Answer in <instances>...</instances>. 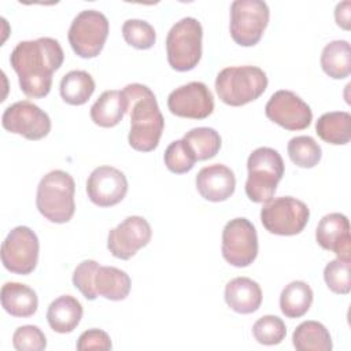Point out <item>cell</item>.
Segmentation results:
<instances>
[{
  "instance_id": "6da1fadb",
  "label": "cell",
  "mask_w": 351,
  "mask_h": 351,
  "mask_svg": "<svg viewBox=\"0 0 351 351\" xmlns=\"http://www.w3.org/2000/svg\"><path fill=\"white\" fill-rule=\"evenodd\" d=\"M64 59L58 40L40 37L21 41L12 49L10 63L18 75L21 90L33 99L45 97L52 86V75Z\"/></svg>"
},
{
  "instance_id": "7a4b0ae2",
  "label": "cell",
  "mask_w": 351,
  "mask_h": 351,
  "mask_svg": "<svg viewBox=\"0 0 351 351\" xmlns=\"http://www.w3.org/2000/svg\"><path fill=\"white\" fill-rule=\"evenodd\" d=\"M122 92L128 99L130 112L129 145L140 152L154 151L165 129V119L154 92L143 84H129Z\"/></svg>"
},
{
  "instance_id": "3957f363",
  "label": "cell",
  "mask_w": 351,
  "mask_h": 351,
  "mask_svg": "<svg viewBox=\"0 0 351 351\" xmlns=\"http://www.w3.org/2000/svg\"><path fill=\"white\" fill-rule=\"evenodd\" d=\"M74 193V178L63 170H52L38 182L36 195L37 210L49 222L66 223L75 211Z\"/></svg>"
},
{
  "instance_id": "277c9868",
  "label": "cell",
  "mask_w": 351,
  "mask_h": 351,
  "mask_svg": "<svg viewBox=\"0 0 351 351\" xmlns=\"http://www.w3.org/2000/svg\"><path fill=\"white\" fill-rule=\"evenodd\" d=\"M266 88L267 75L256 66L225 67L215 78L218 97L232 107H240L256 100Z\"/></svg>"
},
{
  "instance_id": "5b68a950",
  "label": "cell",
  "mask_w": 351,
  "mask_h": 351,
  "mask_svg": "<svg viewBox=\"0 0 351 351\" xmlns=\"http://www.w3.org/2000/svg\"><path fill=\"white\" fill-rule=\"evenodd\" d=\"M248 177L245 182V195L254 203L270 200L284 176V160L278 151L270 147L254 149L247 159Z\"/></svg>"
},
{
  "instance_id": "8992f818",
  "label": "cell",
  "mask_w": 351,
  "mask_h": 351,
  "mask_svg": "<svg viewBox=\"0 0 351 351\" xmlns=\"http://www.w3.org/2000/svg\"><path fill=\"white\" fill-rule=\"evenodd\" d=\"M203 29L193 16L176 22L166 37V52L170 67L176 71H189L202 58Z\"/></svg>"
},
{
  "instance_id": "52a82bcc",
  "label": "cell",
  "mask_w": 351,
  "mask_h": 351,
  "mask_svg": "<svg viewBox=\"0 0 351 351\" xmlns=\"http://www.w3.org/2000/svg\"><path fill=\"white\" fill-rule=\"evenodd\" d=\"M310 210L306 203L292 196L271 197L261 210L263 228L278 236L299 234L307 225Z\"/></svg>"
},
{
  "instance_id": "ba28073f",
  "label": "cell",
  "mask_w": 351,
  "mask_h": 351,
  "mask_svg": "<svg viewBox=\"0 0 351 351\" xmlns=\"http://www.w3.org/2000/svg\"><path fill=\"white\" fill-rule=\"evenodd\" d=\"M108 32L110 23L103 12L84 10L73 19L67 37L75 55L84 59H92L101 52Z\"/></svg>"
},
{
  "instance_id": "9c48e42d",
  "label": "cell",
  "mask_w": 351,
  "mask_h": 351,
  "mask_svg": "<svg viewBox=\"0 0 351 351\" xmlns=\"http://www.w3.org/2000/svg\"><path fill=\"white\" fill-rule=\"evenodd\" d=\"M270 10L262 0H234L230 4V36L241 47L259 43L269 23Z\"/></svg>"
},
{
  "instance_id": "30bf717a",
  "label": "cell",
  "mask_w": 351,
  "mask_h": 351,
  "mask_svg": "<svg viewBox=\"0 0 351 351\" xmlns=\"http://www.w3.org/2000/svg\"><path fill=\"white\" fill-rule=\"evenodd\" d=\"M222 256L236 267L250 266L258 256V234L247 218H233L222 230Z\"/></svg>"
},
{
  "instance_id": "8fae6325",
  "label": "cell",
  "mask_w": 351,
  "mask_h": 351,
  "mask_svg": "<svg viewBox=\"0 0 351 351\" xmlns=\"http://www.w3.org/2000/svg\"><path fill=\"white\" fill-rule=\"evenodd\" d=\"M38 251L37 234L27 226H16L1 244L3 266L15 274H30L37 266Z\"/></svg>"
},
{
  "instance_id": "7c38bea8",
  "label": "cell",
  "mask_w": 351,
  "mask_h": 351,
  "mask_svg": "<svg viewBox=\"0 0 351 351\" xmlns=\"http://www.w3.org/2000/svg\"><path fill=\"white\" fill-rule=\"evenodd\" d=\"M3 128L27 140H41L51 132L48 114L29 100L15 101L8 106L1 117Z\"/></svg>"
},
{
  "instance_id": "4fadbf2b",
  "label": "cell",
  "mask_w": 351,
  "mask_h": 351,
  "mask_svg": "<svg viewBox=\"0 0 351 351\" xmlns=\"http://www.w3.org/2000/svg\"><path fill=\"white\" fill-rule=\"evenodd\" d=\"M266 117L287 130H303L310 126L313 112L292 90H277L271 95L265 107Z\"/></svg>"
},
{
  "instance_id": "5bb4252c",
  "label": "cell",
  "mask_w": 351,
  "mask_h": 351,
  "mask_svg": "<svg viewBox=\"0 0 351 351\" xmlns=\"http://www.w3.org/2000/svg\"><path fill=\"white\" fill-rule=\"evenodd\" d=\"M152 230L148 221L138 215L125 218L108 232L107 248L118 259H130L151 241Z\"/></svg>"
},
{
  "instance_id": "9a60e30c",
  "label": "cell",
  "mask_w": 351,
  "mask_h": 351,
  "mask_svg": "<svg viewBox=\"0 0 351 351\" xmlns=\"http://www.w3.org/2000/svg\"><path fill=\"white\" fill-rule=\"evenodd\" d=\"M167 107L176 117L204 119L214 111V97L204 82L192 81L170 92Z\"/></svg>"
},
{
  "instance_id": "2e32d148",
  "label": "cell",
  "mask_w": 351,
  "mask_h": 351,
  "mask_svg": "<svg viewBox=\"0 0 351 351\" xmlns=\"http://www.w3.org/2000/svg\"><path fill=\"white\" fill-rule=\"evenodd\" d=\"M128 192L126 176L112 166L96 167L86 180L89 200L99 207H111L123 200Z\"/></svg>"
},
{
  "instance_id": "e0dca14e",
  "label": "cell",
  "mask_w": 351,
  "mask_h": 351,
  "mask_svg": "<svg viewBox=\"0 0 351 351\" xmlns=\"http://www.w3.org/2000/svg\"><path fill=\"white\" fill-rule=\"evenodd\" d=\"M317 243L339 259L351 261L350 221L341 213H330L321 218L315 230Z\"/></svg>"
},
{
  "instance_id": "ac0fdd59",
  "label": "cell",
  "mask_w": 351,
  "mask_h": 351,
  "mask_svg": "<svg viewBox=\"0 0 351 351\" xmlns=\"http://www.w3.org/2000/svg\"><path fill=\"white\" fill-rule=\"evenodd\" d=\"M196 189L208 202L228 200L236 189L234 173L221 163L206 166L196 176Z\"/></svg>"
},
{
  "instance_id": "d6986e66",
  "label": "cell",
  "mask_w": 351,
  "mask_h": 351,
  "mask_svg": "<svg viewBox=\"0 0 351 351\" xmlns=\"http://www.w3.org/2000/svg\"><path fill=\"white\" fill-rule=\"evenodd\" d=\"M225 302L239 314H251L261 307L262 289L248 277H236L225 287Z\"/></svg>"
},
{
  "instance_id": "ffe728a7",
  "label": "cell",
  "mask_w": 351,
  "mask_h": 351,
  "mask_svg": "<svg viewBox=\"0 0 351 351\" xmlns=\"http://www.w3.org/2000/svg\"><path fill=\"white\" fill-rule=\"evenodd\" d=\"M128 111V99L122 90H104L90 107V119L100 128H114Z\"/></svg>"
},
{
  "instance_id": "44dd1931",
  "label": "cell",
  "mask_w": 351,
  "mask_h": 351,
  "mask_svg": "<svg viewBox=\"0 0 351 351\" xmlns=\"http://www.w3.org/2000/svg\"><path fill=\"white\" fill-rule=\"evenodd\" d=\"M3 308L12 317H32L38 307V298L34 289L21 282H5L0 292Z\"/></svg>"
},
{
  "instance_id": "7402d4cb",
  "label": "cell",
  "mask_w": 351,
  "mask_h": 351,
  "mask_svg": "<svg viewBox=\"0 0 351 351\" xmlns=\"http://www.w3.org/2000/svg\"><path fill=\"white\" fill-rule=\"evenodd\" d=\"M132 281L126 271L114 266L97 267L93 277V288L97 296L108 300H123L130 292Z\"/></svg>"
},
{
  "instance_id": "603a6c76",
  "label": "cell",
  "mask_w": 351,
  "mask_h": 351,
  "mask_svg": "<svg viewBox=\"0 0 351 351\" xmlns=\"http://www.w3.org/2000/svg\"><path fill=\"white\" fill-rule=\"evenodd\" d=\"M82 304L71 295L55 299L47 310V321L52 330L58 333L73 332L82 318Z\"/></svg>"
},
{
  "instance_id": "cb8c5ba5",
  "label": "cell",
  "mask_w": 351,
  "mask_h": 351,
  "mask_svg": "<svg viewBox=\"0 0 351 351\" xmlns=\"http://www.w3.org/2000/svg\"><path fill=\"white\" fill-rule=\"evenodd\" d=\"M318 137L333 145H344L351 140V115L347 111L322 114L315 123Z\"/></svg>"
},
{
  "instance_id": "d4e9b609",
  "label": "cell",
  "mask_w": 351,
  "mask_h": 351,
  "mask_svg": "<svg viewBox=\"0 0 351 351\" xmlns=\"http://www.w3.org/2000/svg\"><path fill=\"white\" fill-rule=\"evenodd\" d=\"M321 67L330 78H347L351 74L350 43L346 40H335L326 44L321 53Z\"/></svg>"
},
{
  "instance_id": "484cf974",
  "label": "cell",
  "mask_w": 351,
  "mask_h": 351,
  "mask_svg": "<svg viewBox=\"0 0 351 351\" xmlns=\"http://www.w3.org/2000/svg\"><path fill=\"white\" fill-rule=\"evenodd\" d=\"M292 343L298 351H330L333 347L329 330L318 321H304L298 325Z\"/></svg>"
},
{
  "instance_id": "4316f807",
  "label": "cell",
  "mask_w": 351,
  "mask_h": 351,
  "mask_svg": "<svg viewBox=\"0 0 351 351\" xmlns=\"http://www.w3.org/2000/svg\"><path fill=\"white\" fill-rule=\"evenodd\" d=\"M314 299L313 289L304 281H292L281 291L280 308L288 318H300L311 307Z\"/></svg>"
},
{
  "instance_id": "83f0119b",
  "label": "cell",
  "mask_w": 351,
  "mask_h": 351,
  "mask_svg": "<svg viewBox=\"0 0 351 351\" xmlns=\"http://www.w3.org/2000/svg\"><path fill=\"white\" fill-rule=\"evenodd\" d=\"M62 99L71 106H82L95 92L92 75L84 70H71L64 74L59 85Z\"/></svg>"
},
{
  "instance_id": "f1b7e54d",
  "label": "cell",
  "mask_w": 351,
  "mask_h": 351,
  "mask_svg": "<svg viewBox=\"0 0 351 351\" xmlns=\"http://www.w3.org/2000/svg\"><path fill=\"white\" fill-rule=\"evenodd\" d=\"M196 160H207L214 158L221 149V136L213 128H193L182 137Z\"/></svg>"
},
{
  "instance_id": "f546056e",
  "label": "cell",
  "mask_w": 351,
  "mask_h": 351,
  "mask_svg": "<svg viewBox=\"0 0 351 351\" xmlns=\"http://www.w3.org/2000/svg\"><path fill=\"white\" fill-rule=\"evenodd\" d=\"M287 151L289 159L302 169H311L317 166L322 158L319 144L310 136H296L291 138Z\"/></svg>"
},
{
  "instance_id": "4dcf8cb0",
  "label": "cell",
  "mask_w": 351,
  "mask_h": 351,
  "mask_svg": "<svg viewBox=\"0 0 351 351\" xmlns=\"http://www.w3.org/2000/svg\"><path fill=\"white\" fill-rule=\"evenodd\" d=\"M125 41L136 49H149L156 41V33L151 23L143 19H128L122 25Z\"/></svg>"
},
{
  "instance_id": "1f68e13d",
  "label": "cell",
  "mask_w": 351,
  "mask_h": 351,
  "mask_svg": "<svg viewBox=\"0 0 351 351\" xmlns=\"http://www.w3.org/2000/svg\"><path fill=\"white\" fill-rule=\"evenodd\" d=\"M252 335L259 344L276 346L285 339L287 326L277 315H263L252 325Z\"/></svg>"
},
{
  "instance_id": "d6a6232c",
  "label": "cell",
  "mask_w": 351,
  "mask_h": 351,
  "mask_svg": "<svg viewBox=\"0 0 351 351\" xmlns=\"http://www.w3.org/2000/svg\"><path fill=\"white\" fill-rule=\"evenodd\" d=\"M351 261L333 259L324 269V280L328 288L339 295H347L351 291L350 277Z\"/></svg>"
},
{
  "instance_id": "836d02e7",
  "label": "cell",
  "mask_w": 351,
  "mask_h": 351,
  "mask_svg": "<svg viewBox=\"0 0 351 351\" xmlns=\"http://www.w3.org/2000/svg\"><path fill=\"white\" fill-rule=\"evenodd\" d=\"M195 162L196 158L184 140H176L170 143L165 151V165L171 173H188L193 169Z\"/></svg>"
},
{
  "instance_id": "e575fe53",
  "label": "cell",
  "mask_w": 351,
  "mask_h": 351,
  "mask_svg": "<svg viewBox=\"0 0 351 351\" xmlns=\"http://www.w3.org/2000/svg\"><path fill=\"white\" fill-rule=\"evenodd\" d=\"M12 346L18 351H43L47 348V339L38 326L23 325L14 332Z\"/></svg>"
},
{
  "instance_id": "d590c367",
  "label": "cell",
  "mask_w": 351,
  "mask_h": 351,
  "mask_svg": "<svg viewBox=\"0 0 351 351\" xmlns=\"http://www.w3.org/2000/svg\"><path fill=\"white\" fill-rule=\"evenodd\" d=\"M99 267V263L93 259L82 261L73 273V285L84 295L88 300H95L97 298L93 288V277Z\"/></svg>"
},
{
  "instance_id": "8d00e7d4",
  "label": "cell",
  "mask_w": 351,
  "mask_h": 351,
  "mask_svg": "<svg viewBox=\"0 0 351 351\" xmlns=\"http://www.w3.org/2000/svg\"><path fill=\"white\" fill-rule=\"evenodd\" d=\"M112 348V343L110 336L101 329H88L82 332L77 340V350L78 351H88V350H101L108 351Z\"/></svg>"
},
{
  "instance_id": "74e56055",
  "label": "cell",
  "mask_w": 351,
  "mask_h": 351,
  "mask_svg": "<svg viewBox=\"0 0 351 351\" xmlns=\"http://www.w3.org/2000/svg\"><path fill=\"white\" fill-rule=\"evenodd\" d=\"M350 7H351L350 1H343V3H339L335 8L336 23L344 30H350V14H351Z\"/></svg>"
}]
</instances>
